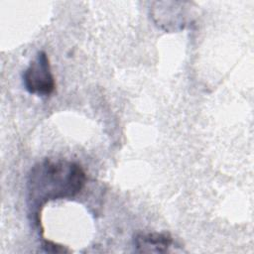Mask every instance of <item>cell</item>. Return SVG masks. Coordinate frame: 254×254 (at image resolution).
<instances>
[{
	"label": "cell",
	"instance_id": "1",
	"mask_svg": "<svg viewBox=\"0 0 254 254\" xmlns=\"http://www.w3.org/2000/svg\"><path fill=\"white\" fill-rule=\"evenodd\" d=\"M85 181V173L79 164L64 159H44L35 164L28 175L29 207L38 215L47 202L77 195Z\"/></svg>",
	"mask_w": 254,
	"mask_h": 254
},
{
	"label": "cell",
	"instance_id": "4",
	"mask_svg": "<svg viewBox=\"0 0 254 254\" xmlns=\"http://www.w3.org/2000/svg\"><path fill=\"white\" fill-rule=\"evenodd\" d=\"M43 247L45 248V250L47 252H54V253L67 252V250L61 247V245H58V244H56L54 242H51V241H45V243L43 244Z\"/></svg>",
	"mask_w": 254,
	"mask_h": 254
},
{
	"label": "cell",
	"instance_id": "3",
	"mask_svg": "<svg viewBox=\"0 0 254 254\" xmlns=\"http://www.w3.org/2000/svg\"><path fill=\"white\" fill-rule=\"evenodd\" d=\"M173 244V237L169 232L138 233L134 237L136 251L144 253H164Z\"/></svg>",
	"mask_w": 254,
	"mask_h": 254
},
{
	"label": "cell",
	"instance_id": "2",
	"mask_svg": "<svg viewBox=\"0 0 254 254\" xmlns=\"http://www.w3.org/2000/svg\"><path fill=\"white\" fill-rule=\"evenodd\" d=\"M23 84L31 94L47 96L54 92L56 87L51 64L44 51L38 52L23 73Z\"/></svg>",
	"mask_w": 254,
	"mask_h": 254
}]
</instances>
